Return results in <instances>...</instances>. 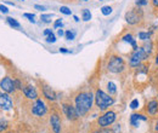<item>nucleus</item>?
<instances>
[{
	"label": "nucleus",
	"mask_w": 158,
	"mask_h": 133,
	"mask_svg": "<svg viewBox=\"0 0 158 133\" xmlns=\"http://www.w3.org/2000/svg\"><path fill=\"white\" fill-rule=\"evenodd\" d=\"M51 18H52V15H41V16H40V19H41L44 23H50V22H51Z\"/></svg>",
	"instance_id": "5701e85b"
},
{
	"label": "nucleus",
	"mask_w": 158,
	"mask_h": 133,
	"mask_svg": "<svg viewBox=\"0 0 158 133\" xmlns=\"http://www.w3.org/2000/svg\"><path fill=\"white\" fill-rule=\"evenodd\" d=\"M81 16H83V21L88 22V21L91 19V12H90L88 9H84V10L81 11Z\"/></svg>",
	"instance_id": "6ab92c4d"
},
{
	"label": "nucleus",
	"mask_w": 158,
	"mask_h": 133,
	"mask_svg": "<svg viewBox=\"0 0 158 133\" xmlns=\"http://www.w3.org/2000/svg\"><path fill=\"white\" fill-rule=\"evenodd\" d=\"M152 7L155 11V15L158 16V0H152Z\"/></svg>",
	"instance_id": "cd10ccee"
},
{
	"label": "nucleus",
	"mask_w": 158,
	"mask_h": 133,
	"mask_svg": "<svg viewBox=\"0 0 158 133\" xmlns=\"http://www.w3.org/2000/svg\"><path fill=\"white\" fill-rule=\"evenodd\" d=\"M46 113H48V108L44 100H41L40 98L35 99L34 103L32 104V114L35 116H44Z\"/></svg>",
	"instance_id": "6e6552de"
},
{
	"label": "nucleus",
	"mask_w": 158,
	"mask_h": 133,
	"mask_svg": "<svg viewBox=\"0 0 158 133\" xmlns=\"http://www.w3.org/2000/svg\"><path fill=\"white\" fill-rule=\"evenodd\" d=\"M60 52H63V53H68V52H69V51H68V50H66V49H63V47H62V49H60Z\"/></svg>",
	"instance_id": "c9c22d12"
},
{
	"label": "nucleus",
	"mask_w": 158,
	"mask_h": 133,
	"mask_svg": "<svg viewBox=\"0 0 158 133\" xmlns=\"http://www.w3.org/2000/svg\"><path fill=\"white\" fill-rule=\"evenodd\" d=\"M41 91H43V95H44V97H45L46 99H49V100H55V99H56V93H55V91H54L48 84L41 82Z\"/></svg>",
	"instance_id": "ddd939ff"
},
{
	"label": "nucleus",
	"mask_w": 158,
	"mask_h": 133,
	"mask_svg": "<svg viewBox=\"0 0 158 133\" xmlns=\"http://www.w3.org/2000/svg\"><path fill=\"white\" fill-rule=\"evenodd\" d=\"M138 107H139V100L138 99H133L131 103H130V108L131 109H136Z\"/></svg>",
	"instance_id": "7c9ffc66"
},
{
	"label": "nucleus",
	"mask_w": 158,
	"mask_h": 133,
	"mask_svg": "<svg viewBox=\"0 0 158 133\" xmlns=\"http://www.w3.org/2000/svg\"><path fill=\"white\" fill-rule=\"evenodd\" d=\"M94 97H95V103H96V105H98L100 110H106L107 108H110L114 103L113 97H111V95L105 93L101 90H96Z\"/></svg>",
	"instance_id": "7ed1b4c3"
},
{
	"label": "nucleus",
	"mask_w": 158,
	"mask_h": 133,
	"mask_svg": "<svg viewBox=\"0 0 158 133\" xmlns=\"http://www.w3.org/2000/svg\"><path fill=\"white\" fill-rule=\"evenodd\" d=\"M143 18V11H142V9L141 7H134V9H131L130 11H128L127 14H125V21L129 23V24H131V25H135V24H139Z\"/></svg>",
	"instance_id": "39448f33"
},
{
	"label": "nucleus",
	"mask_w": 158,
	"mask_h": 133,
	"mask_svg": "<svg viewBox=\"0 0 158 133\" xmlns=\"http://www.w3.org/2000/svg\"><path fill=\"white\" fill-rule=\"evenodd\" d=\"M60 27H62V21H61V18L56 19L55 23H54V28H60Z\"/></svg>",
	"instance_id": "2f4dec72"
},
{
	"label": "nucleus",
	"mask_w": 158,
	"mask_h": 133,
	"mask_svg": "<svg viewBox=\"0 0 158 133\" xmlns=\"http://www.w3.org/2000/svg\"><path fill=\"white\" fill-rule=\"evenodd\" d=\"M135 4H136V6L141 7V6L147 5V4H148V0H136V1H135Z\"/></svg>",
	"instance_id": "c85d7f7f"
},
{
	"label": "nucleus",
	"mask_w": 158,
	"mask_h": 133,
	"mask_svg": "<svg viewBox=\"0 0 158 133\" xmlns=\"http://www.w3.org/2000/svg\"><path fill=\"white\" fill-rule=\"evenodd\" d=\"M147 111H148V114L151 115V116H156V115L158 114V100L153 99V100H151V102L148 103V105H147Z\"/></svg>",
	"instance_id": "4468645a"
},
{
	"label": "nucleus",
	"mask_w": 158,
	"mask_h": 133,
	"mask_svg": "<svg viewBox=\"0 0 158 133\" xmlns=\"http://www.w3.org/2000/svg\"><path fill=\"white\" fill-rule=\"evenodd\" d=\"M50 33H51V29H45L44 30V35H49Z\"/></svg>",
	"instance_id": "f704fd0d"
},
{
	"label": "nucleus",
	"mask_w": 158,
	"mask_h": 133,
	"mask_svg": "<svg viewBox=\"0 0 158 133\" xmlns=\"http://www.w3.org/2000/svg\"><path fill=\"white\" fill-rule=\"evenodd\" d=\"M0 11H1L2 14H7V12H9V9H7L6 6H4V5H0Z\"/></svg>",
	"instance_id": "473e14b6"
},
{
	"label": "nucleus",
	"mask_w": 158,
	"mask_h": 133,
	"mask_svg": "<svg viewBox=\"0 0 158 133\" xmlns=\"http://www.w3.org/2000/svg\"><path fill=\"white\" fill-rule=\"evenodd\" d=\"M21 91L23 92L24 97H27L28 99H34V100H35V99H38V92H37L35 87H33V86H32V85H29V84L23 85Z\"/></svg>",
	"instance_id": "9b49d317"
},
{
	"label": "nucleus",
	"mask_w": 158,
	"mask_h": 133,
	"mask_svg": "<svg viewBox=\"0 0 158 133\" xmlns=\"http://www.w3.org/2000/svg\"><path fill=\"white\" fill-rule=\"evenodd\" d=\"M12 107H14V103H12V99L9 96V93L0 92V108L2 110H10V109H12Z\"/></svg>",
	"instance_id": "9d476101"
},
{
	"label": "nucleus",
	"mask_w": 158,
	"mask_h": 133,
	"mask_svg": "<svg viewBox=\"0 0 158 133\" xmlns=\"http://www.w3.org/2000/svg\"><path fill=\"white\" fill-rule=\"evenodd\" d=\"M74 37H76V33L72 32V30H67V32L64 33V38L67 39V40H73Z\"/></svg>",
	"instance_id": "4be33fe9"
},
{
	"label": "nucleus",
	"mask_w": 158,
	"mask_h": 133,
	"mask_svg": "<svg viewBox=\"0 0 158 133\" xmlns=\"http://www.w3.org/2000/svg\"><path fill=\"white\" fill-rule=\"evenodd\" d=\"M93 133H113V131H112V130H108V128H106V127H101V128L95 130Z\"/></svg>",
	"instance_id": "b1692460"
},
{
	"label": "nucleus",
	"mask_w": 158,
	"mask_h": 133,
	"mask_svg": "<svg viewBox=\"0 0 158 133\" xmlns=\"http://www.w3.org/2000/svg\"><path fill=\"white\" fill-rule=\"evenodd\" d=\"M107 90H108V93L111 96L117 93V87H116V85H114L112 81H110V82L107 84Z\"/></svg>",
	"instance_id": "f3484780"
},
{
	"label": "nucleus",
	"mask_w": 158,
	"mask_h": 133,
	"mask_svg": "<svg viewBox=\"0 0 158 133\" xmlns=\"http://www.w3.org/2000/svg\"><path fill=\"white\" fill-rule=\"evenodd\" d=\"M23 16H24L26 18H28V19H29V21H31L32 23H34V22H35V16H34L33 14H24Z\"/></svg>",
	"instance_id": "c756f323"
},
{
	"label": "nucleus",
	"mask_w": 158,
	"mask_h": 133,
	"mask_svg": "<svg viewBox=\"0 0 158 133\" xmlns=\"http://www.w3.org/2000/svg\"><path fill=\"white\" fill-rule=\"evenodd\" d=\"M84 1H88V0H84Z\"/></svg>",
	"instance_id": "ea45409f"
},
{
	"label": "nucleus",
	"mask_w": 158,
	"mask_h": 133,
	"mask_svg": "<svg viewBox=\"0 0 158 133\" xmlns=\"http://www.w3.org/2000/svg\"><path fill=\"white\" fill-rule=\"evenodd\" d=\"M50 126L52 133H61V120L59 114L52 113L50 116Z\"/></svg>",
	"instance_id": "f8f14e48"
},
{
	"label": "nucleus",
	"mask_w": 158,
	"mask_h": 133,
	"mask_svg": "<svg viewBox=\"0 0 158 133\" xmlns=\"http://www.w3.org/2000/svg\"><path fill=\"white\" fill-rule=\"evenodd\" d=\"M156 64H157V65H158V55H157V56H156Z\"/></svg>",
	"instance_id": "4c0bfd02"
},
{
	"label": "nucleus",
	"mask_w": 158,
	"mask_h": 133,
	"mask_svg": "<svg viewBox=\"0 0 158 133\" xmlns=\"http://www.w3.org/2000/svg\"><path fill=\"white\" fill-rule=\"evenodd\" d=\"M60 11H61V14H63V15H71V14H72V11H71L67 6H61V7H60Z\"/></svg>",
	"instance_id": "393cba45"
},
{
	"label": "nucleus",
	"mask_w": 158,
	"mask_h": 133,
	"mask_svg": "<svg viewBox=\"0 0 158 133\" xmlns=\"http://www.w3.org/2000/svg\"><path fill=\"white\" fill-rule=\"evenodd\" d=\"M156 131L158 132V121H157V123H156Z\"/></svg>",
	"instance_id": "58836bf2"
},
{
	"label": "nucleus",
	"mask_w": 158,
	"mask_h": 133,
	"mask_svg": "<svg viewBox=\"0 0 158 133\" xmlns=\"http://www.w3.org/2000/svg\"><path fill=\"white\" fill-rule=\"evenodd\" d=\"M116 113L110 110V111H106L103 115H101L99 119H98V125L99 127H108L111 126L114 121H116Z\"/></svg>",
	"instance_id": "423d86ee"
},
{
	"label": "nucleus",
	"mask_w": 158,
	"mask_h": 133,
	"mask_svg": "<svg viewBox=\"0 0 158 133\" xmlns=\"http://www.w3.org/2000/svg\"><path fill=\"white\" fill-rule=\"evenodd\" d=\"M123 41H127V42H129L131 46H133V49L134 50H136L138 49V45H136V41H135V39L133 38V35H130V34H127L125 37H123L122 38Z\"/></svg>",
	"instance_id": "dca6fc26"
},
{
	"label": "nucleus",
	"mask_w": 158,
	"mask_h": 133,
	"mask_svg": "<svg viewBox=\"0 0 158 133\" xmlns=\"http://www.w3.org/2000/svg\"><path fill=\"white\" fill-rule=\"evenodd\" d=\"M46 41L48 42H55L56 41V37H55V34L51 32L49 35H46Z\"/></svg>",
	"instance_id": "a878e982"
},
{
	"label": "nucleus",
	"mask_w": 158,
	"mask_h": 133,
	"mask_svg": "<svg viewBox=\"0 0 158 133\" xmlns=\"http://www.w3.org/2000/svg\"><path fill=\"white\" fill-rule=\"evenodd\" d=\"M94 96L91 92H80L76 97V110L79 116H84L89 113L93 107Z\"/></svg>",
	"instance_id": "f257e3e1"
},
{
	"label": "nucleus",
	"mask_w": 158,
	"mask_h": 133,
	"mask_svg": "<svg viewBox=\"0 0 158 133\" xmlns=\"http://www.w3.org/2000/svg\"><path fill=\"white\" fill-rule=\"evenodd\" d=\"M139 39L142 40V41H148V40H150V33L140 32V33H139Z\"/></svg>",
	"instance_id": "412c9836"
},
{
	"label": "nucleus",
	"mask_w": 158,
	"mask_h": 133,
	"mask_svg": "<svg viewBox=\"0 0 158 133\" xmlns=\"http://www.w3.org/2000/svg\"><path fill=\"white\" fill-rule=\"evenodd\" d=\"M101 12H102V15L108 16V15L112 14V7L111 6H102L101 7Z\"/></svg>",
	"instance_id": "aec40b11"
},
{
	"label": "nucleus",
	"mask_w": 158,
	"mask_h": 133,
	"mask_svg": "<svg viewBox=\"0 0 158 133\" xmlns=\"http://www.w3.org/2000/svg\"><path fill=\"white\" fill-rule=\"evenodd\" d=\"M7 128V122L4 120H0V132H4Z\"/></svg>",
	"instance_id": "bb28decb"
},
{
	"label": "nucleus",
	"mask_w": 158,
	"mask_h": 133,
	"mask_svg": "<svg viewBox=\"0 0 158 133\" xmlns=\"http://www.w3.org/2000/svg\"><path fill=\"white\" fill-rule=\"evenodd\" d=\"M59 35H60V37H62V35H64V32H63L62 29H59Z\"/></svg>",
	"instance_id": "e433bc0d"
},
{
	"label": "nucleus",
	"mask_w": 158,
	"mask_h": 133,
	"mask_svg": "<svg viewBox=\"0 0 158 133\" xmlns=\"http://www.w3.org/2000/svg\"><path fill=\"white\" fill-rule=\"evenodd\" d=\"M34 7H35L37 10H39V11H44V10H45V6H41V5H35Z\"/></svg>",
	"instance_id": "72a5a7b5"
},
{
	"label": "nucleus",
	"mask_w": 158,
	"mask_h": 133,
	"mask_svg": "<svg viewBox=\"0 0 158 133\" xmlns=\"http://www.w3.org/2000/svg\"><path fill=\"white\" fill-rule=\"evenodd\" d=\"M0 88H1L4 92L9 93V95H10V93H14V92L17 90L15 79H11L10 76H5V77L0 81Z\"/></svg>",
	"instance_id": "0eeeda50"
},
{
	"label": "nucleus",
	"mask_w": 158,
	"mask_h": 133,
	"mask_svg": "<svg viewBox=\"0 0 158 133\" xmlns=\"http://www.w3.org/2000/svg\"><path fill=\"white\" fill-rule=\"evenodd\" d=\"M152 51V44L150 41H147L143 46L138 47L136 50H134V52L131 53V56L129 58V65L131 68H136L141 65V62L145 61L146 58L150 56Z\"/></svg>",
	"instance_id": "f03ea898"
},
{
	"label": "nucleus",
	"mask_w": 158,
	"mask_h": 133,
	"mask_svg": "<svg viewBox=\"0 0 158 133\" xmlns=\"http://www.w3.org/2000/svg\"><path fill=\"white\" fill-rule=\"evenodd\" d=\"M140 121H147V117L140 114H133L130 116V123H131L134 127H138Z\"/></svg>",
	"instance_id": "2eb2a0df"
},
{
	"label": "nucleus",
	"mask_w": 158,
	"mask_h": 133,
	"mask_svg": "<svg viewBox=\"0 0 158 133\" xmlns=\"http://www.w3.org/2000/svg\"><path fill=\"white\" fill-rule=\"evenodd\" d=\"M6 21H7V23H9V24H10L12 28H16V29H19V28L21 27L20 23H19V22H17V21H16L15 18H12V17H7V18H6Z\"/></svg>",
	"instance_id": "a211bd4d"
},
{
	"label": "nucleus",
	"mask_w": 158,
	"mask_h": 133,
	"mask_svg": "<svg viewBox=\"0 0 158 133\" xmlns=\"http://www.w3.org/2000/svg\"><path fill=\"white\" fill-rule=\"evenodd\" d=\"M62 110H63V114L66 115L67 119L71 120V121H76L79 117L78 113L76 110V107H73L72 104H68V103L62 104Z\"/></svg>",
	"instance_id": "1a4fd4ad"
},
{
	"label": "nucleus",
	"mask_w": 158,
	"mask_h": 133,
	"mask_svg": "<svg viewBox=\"0 0 158 133\" xmlns=\"http://www.w3.org/2000/svg\"><path fill=\"white\" fill-rule=\"evenodd\" d=\"M107 69L111 73H114V74L122 73L125 69V62H124V59L120 56H112V57L110 58V61H108Z\"/></svg>",
	"instance_id": "20e7f679"
}]
</instances>
